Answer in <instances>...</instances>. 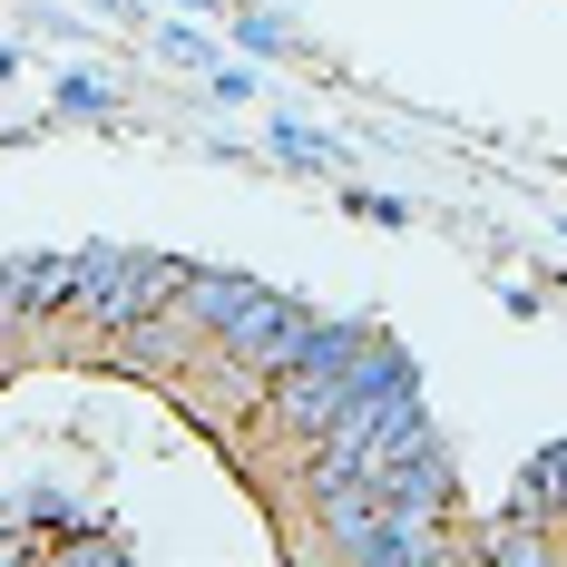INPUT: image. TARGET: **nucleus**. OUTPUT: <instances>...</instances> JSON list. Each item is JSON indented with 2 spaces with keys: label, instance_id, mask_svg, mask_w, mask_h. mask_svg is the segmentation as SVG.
I'll use <instances>...</instances> for the list:
<instances>
[{
  "label": "nucleus",
  "instance_id": "2",
  "mask_svg": "<svg viewBox=\"0 0 567 567\" xmlns=\"http://www.w3.org/2000/svg\"><path fill=\"white\" fill-rule=\"evenodd\" d=\"M59 303H69V255H20V265L0 275V313H10V323L59 313Z\"/></svg>",
  "mask_w": 567,
  "mask_h": 567
},
{
  "label": "nucleus",
  "instance_id": "1",
  "mask_svg": "<svg viewBox=\"0 0 567 567\" xmlns=\"http://www.w3.org/2000/svg\"><path fill=\"white\" fill-rule=\"evenodd\" d=\"M69 303L117 342L127 323H147V313H167V303H176V265H167V255H117V245L69 255Z\"/></svg>",
  "mask_w": 567,
  "mask_h": 567
},
{
  "label": "nucleus",
  "instance_id": "3",
  "mask_svg": "<svg viewBox=\"0 0 567 567\" xmlns=\"http://www.w3.org/2000/svg\"><path fill=\"white\" fill-rule=\"evenodd\" d=\"M245 303H255V284H245V275H176V313H186L196 333H226Z\"/></svg>",
  "mask_w": 567,
  "mask_h": 567
}]
</instances>
